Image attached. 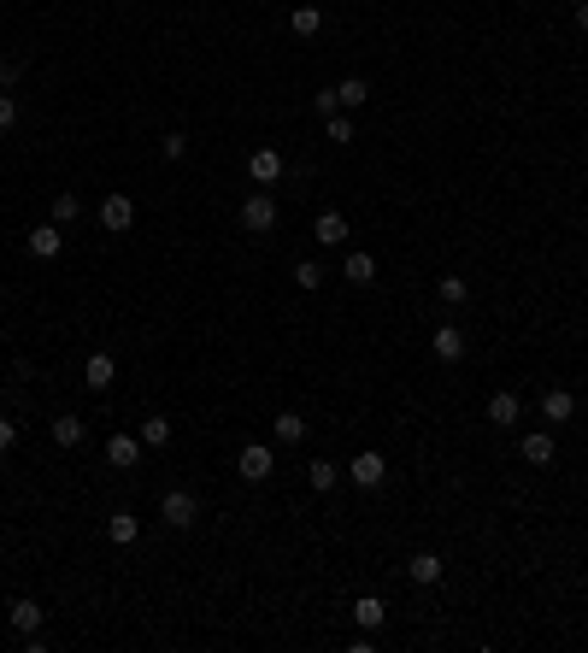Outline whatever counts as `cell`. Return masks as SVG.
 Returning a JSON list of instances; mask_svg holds the SVG:
<instances>
[{"mask_svg": "<svg viewBox=\"0 0 588 653\" xmlns=\"http://www.w3.org/2000/svg\"><path fill=\"white\" fill-rule=\"evenodd\" d=\"M6 612H13V630H18V636H36V630L47 624V612L36 607V600H13Z\"/></svg>", "mask_w": 588, "mask_h": 653, "instance_id": "cell-17", "label": "cell"}, {"mask_svg": "<svg viewBox=\"0 0 588 653\" xmlns=\"http://www.w3.org/2000/svg\"><path fill=\"white\" fill-rule=\"evenodd\" d=\"M241 230H248V236H271V230H277V195H271V188H253V195L241 200Z\"/></svg>", "mask_w": 588, "mask_h": 653, "instance_id": "cell-1", "label": "cell"}, {"mask_svg": "<svg viewBox=\"0 0 588 653\" xmlns=\"http://www.w3.org/2000/svg\"><path fill=\"white\" fill-rule=\"evenodd\" d=\"M271 436H277L282 448H294V441H307V418H300V412H277V418H271Z\"/></svg>", "mask_w": 588, "mask_h": 653, "instance_id": "cell-19", "label": "cell"}, {"mask_svg": "<svg viewBox=\"0 0 588 653\" xmlns=\"http://www.w3.org/2000/svg\"><path fill=\"white\" fill-rule=\"evenodd\" d=\"M489 424H494V430H512V424H524V400L512 395V389L489 395Z\"/></svg>", "mask_w": 588, "mask_h": 653, "instance_id": "cell-7", "label": "cell"}, {"mask_svg": "<svg viewBox=\"0 0 588 653\" xmlns=\"http://www.w3.org/2000/svg\"><path fill=\"white\" fill-rule=\"evenodd\" d=\"M312 242H318V247H341V242H348V218H341V213H318Z\"/></svg>", "mask_w": 588, "mask_h": 653, "instance_id": "cell-12", "label": "cell"}, {"mask_svg": "<svg viewBox=\"0 0 588 653\" xmlns=\"http://www.w3.org/2000/svg\"><path fill=\"white\" fill-rule=\"evenodd\" d=\"M294 289H323V265L318 259H300V265H294Z\"/></svg>", "mask_w": 588, "mask_h": 653, "instance_id": "cell-29", "label": "cell"}, {"mask_svg": "<svg viewBox=\"0 0 588 653\" xmlns=\"http://www.w3.org/2000/svg\"><path fill=\"white\" fill-rule=\"evenodd\" d=\"M77 213H83V200L71 195V188H59V195H54V224L65 230V224H71V218H77Z\"/></svg>", "mask_w": 588, "mask_h": 653, "instance_id": "cell-26", "label": "cell"}, {"mask_svg": "<svg viewBox=\"0 0 588 653\" xmlns=\"http://www.w3.org/2000/svg\"><path fill=\"white\" fill-rule=\"evenodd\" d=\"M289 29H294V36H318V29H323V13L312 6V0H294V13H289Z\"/></svg>", "mask_w": 588, "mask_h": 653, "instance_id": "cell-21", "label": "cell"}, {"mask_svg": "<svg viewBox=\"0 0 588 653\" xmlns=\"http://www.w3.org/2000/svg\"><path fill=\"white\" fill-rule=\"evenodd\" d=\"M83 383L95 389V395H106V389L118 383V365H113V354H88V365H83Z\"/></svg>", "mask_w": 588, "mask_h": 653, "instance_id": "cell-11", "label": "cell"}, {"mask_svg": "<svg viewBox=\"0 0 588 653\" xmlns=\"http://www.w3.org/2000/svg\"><path fill=\"white\" fill-rule=\"evenodd\" d=\"M136 536H141L136 512H113V518H106V541H113V548H130Z\"/></svg>", "mask_w": 588, "mask_h": 653, "instance_id": "cell-22", "label": "cell"}, {"mask_svg": "<svg viewBox=\"0 0 588 653\" xmlns=\"http://www.w3.org/2000/svg\"><path fill=\"white\" fill-rule=\"evenodd\" d=\"M341 277H348L353 289L377 283V259H371V254H348V259H341Z\"/></svg>", "mask_w": 588, "mask_h": 653, "instance_id": "cell-20", "label": "cell"}, {"mask_svg": "<svg viewBox=\"0 0 588 653\" xmlns=\"http://www.w3.org/2000/svg\"><path fill=\"white\" fill-rule=\"evenodd\" d=\"M312 106H318L323 118H330V113H341V100H336V88H323V95H312Z\"/></svg>", "mask_w": 588, "mask_h": 653, "instance_id": "cell-34", "label": "cell"}, {"mask_svg": "<svg viewBox=\"0 0 588 653\" xmlns=\"http://www.w3.org/2000/svg\"><path fill=\"white\" fill-rule=\"evenodd\" d=\"M336 100H341V113H353V106H365V100H371V83H365V77H341Z\"/></svg>", "mask_w": 588, "mask_h": 653, "instance_id": "cell-23", "label": "cell"}, {"mask_svg": "<svg viewBox=\"0 0 588 653\" xmlns=\"http://www.w3.org/2000/svg\"><path fill=\"white\" fill-rule=\"evenodd\" d=\"M100 224L113 230V236H124V230L136 224V200H130V195H106V200H100Z\"/></svg>", "mask_w": 588, "mask_h": 653, "instance_id": "cell-5", "label": "cell"}, {"mask_svg": "<svg viewBox=\"0 0 588 653\" xmlns=\"http://www.w3.org/2000/svg\"><path fill=\"white\" fill-rule=\"evenodd\" d=\"M159 154H165V159H182V154H189V136H182V130H171L165 142H159Z\"/></svg>", "mask_w": 588, "mask_h": 653, "instance_id": "cell-32", "label": "cell"}, {"mask_svg": "<svg viewBox=\"0 0 588 653\" xmlns=\"http://www.w3.org/2000/svg\"><path fill=\"white\" fill-rule=\"evenodd\" d=\"M18 118H24V106H18V95L6 88V95H0V136H6V130H18Z\"/></svg>", "mask_w": 588, "mask_h": 653, "instance_id": "cell-30", "label": "cell"}, {"mask_svg": "<svg viewBox=\"0 0 588 653\" xmlns=\"http://www.w3.org/2000/svg\"><path fill=\"white\" fill-rule=\"evenodd\" d=\"M312 6H318V0H312Z\"/></svg>", "mask_w": 588, "mask_h": 653, "instance_id": "cell-36", "label": "cell"}, {"mask_svg": "<svg viewBox=\"0 0 588 653\" xmlns=\"http://www.w3.org/2000/svg\"><path fill=\"white\" fill-rule=\"evenodd\" d=\"M236 465H241V477H248V483H265L271 471H277V454H271L265 441H248V448H241V459H236Z\"/></svg>", "mask_w": 588, "mask_h": 653, "instance_id": "cell-4", "label": "cell"}, {"mask_svg": "<svg viewBox=\"0 0 588 653\" xmlns=\"http://www.w3.org/2000/svg\"><path fill=\"white\" fill-rule=\"evenodd\" d=\"M348 477H353L359 489H382V483H389V459H382L377 448H365V454H353Z\"/></svg>", "mask_w": 588, "mask_h": 653, "instance_id": "cell-3", "label": "cell"}, {"mask_svg": "<svg viewBox=\"0 0 588 653\" xmlns=\"http://www.w3.org/2000/svg\"><path fill=\"white\" fill-rule=\"evenodd\" d=\"M353 624H359V630H382V624H389V607H382L377 595H359V600H353Z\"/></svg>", "mask_w": 588, "mask_h": 653, "instance_id": "cell-15", "label": "cell"}, {"mask_svg": "<svg viewBox=\"0 0 588 653\" xmlns=\"http://www.w3.org/2000/svg\"><path fill=\"white\" fill-rule=\"evenodd\" d=\"M159 518H165L171 530H195L200 524V500L189 495V489H171V495L159 500Z\"/></svg>", "mask_w": 588, "mask_h": 653, "instance_id": "cell-2", "label": "cell"}, {"mask_svg": "<svg viewBox=\"0 0 588 653\" xmlns=\"http://www.w3.org/2000/svg\"><path fill=\"white\" fill-rule=\"evenodd\" d=\"M59 247H65V236H59V224H54V218L29 230V254H36V259H59Z\"/></svg>", "mask_w": 588, "mask_h": 653, "instance_id": "cell-13", "label": "cell"}, {"mask_svg": "<svg viewBox=\"0 0 588 653\" xmlns=\"http://www.w3.org/2000/svg\"><path fill=\"white\" fill-rule=\"evenodd\" d=\"M248 177L259 188H271L282 177V154H277V147H253V154H248Z\"/></svg>", "mask_w": 588, "mask_h": 653, "instance_id": "cell-6", "label": "cell"}, {"mask_svg": "<svg viewBox=\"0 0 588 653\" xmlns=\"http://www.w3.org/2000/svg\"><path fill=\"white\" fill-rule=\"evenodd\" d=\"M323 142H341V147L353 142V124H348V113H330V118H323Z\"/></svg>", "mask_w": 588, "mask_h": 653, "instance_id": "cell-28", "label": "cell"}, {"mask_svg": "<svg viewBox=\"0 0 588 653\" xmlns=\"http://www.w3.org/2000/svg\"><path fill=\"white\" fill-rule=\"evenodd\" d=\"M435 359L441 365H459L465 359V330L459 324H435Z\"/></svg>", "mask_w": 588, "mask_h": 653, "instance_id": "cell-10", "label": "cell"}, {"mask_svg": "<svg viewBox=\"0 0 588 653\" xmlns=\"http://www.w3.org/2000/svg\"><path fill=\"white\" fill-rule=\"evenodd\" d=\"M336 477H341L336 459H312V465H307V483L318 489V495H330V489H336Z\"/></svg>", "mask_w": 588, "mask_h": 653, "instance_id": "cell-24", "label": "cell"}, {"mask_svg": "<svg viewBox=\"0 0 588 653\" xmlns=\"http://www.w3.org/2000/svg\"><path fill=\"white\" fill-rule=\"evenodd\" d=\"M47 430H54V448H77V441L88 436V424L77 418V412H59V418H54Z\"/></svg>", "mask_w": 588, "mask_h": 653, "instance_id": "cell-18", "label": "cell"}, {"mask_svg": "<svg viewBox=\"0 0 588 653\" xmlns=\"http://www.w3.org/2000/svg\"><path fill=\"white\" fill-rule=\"evenodd\" d=\"M106 459H113V471H136L141 465V436H106Z\"/></svg>", "mask_w": 588, "mask_h": 653, "instance_id": "cell-8", "label": "cell"}, {"mask_svg": "<svg viewBox=\"0 0 588 653\" xmlns=\"http://www.w3.org/2000/svg\"><path fill=\"white\" fill-rule=\"evenodd\" d=\"M518 454L530 459V465H553V454H559V448H553V436H547V430H530V436L518 441Z\"/></svg>", "mask_w": 588, "mask_h": 653, "instance_id": "cell-16", "label": "cell"}, {"mask_svg": "<svg viewBox=\"0 0 588 653\" xmlns=\"http://www.w3.org/2000/svg\"><path fill=\"white\" fill-rule=\"evenodd\" d=\"M542 418H547V424H571V418H576V395H571V389H547V395H542Z\"/></svg>", "mask_w": 588, "mask_h": 653, "instance_id": "cell-9", "label": "cell"}, {"mask_svg": "<svg viewBox=\"0 0 588 653\" xmlns=\"http://www.w3.org/2000/svg\"><path fill=\"white\" fill-rule=\"evenodd\" d=\"M435 295L448 300V306H465V300H471V283H465V277H441V283H435Z\"/></svg>", "mask_w": 588, "mask_h": 653, "instance_id": "cell-27", "label": "cell"}, {"mask_svg": "<svg viewBox=\"0 0 588 653\" xmlns=\"http://www.w3.org/2000/svg\"><path fill=\"white\" fill-rule=\"evenodd\" d=\"M441 571H448V565H441V559H435L430 548H424V554H412V559H407V577L418 582V589H430V582H441Z\"/></svg>", "mask_w": 588, "mask_h": 653, "instance_id": "cell-14", "label": "cell"}, {"mask_svg": "<svg viewBox=\"0 0 588 653\" xmlns=\"http://www.w3.org/2000/svg\"><path fill=\"white\" fill-rule=\"evenodd\" d=\"M136 436H141V448H154V454H159V448L171 441V418H159V412H154V418H141Z\"/></svg>", "mask_w": 588, "mask_h": 653, "instance_id": "cell-25", "label": "cell"}, {"mask_svg": "<svg viewBox=\"0 0 588 653\" xmlns=\"http://www.w3.org/2000/svg\"><path fill=\"white\" fill-rule=\"evenodd\" d=\"M13 448H18V424H13V418H0V454H13Z\"/></svg>", "mask_w": 588, "mask_h": 653, "instance_id": "cell-33", "label": "cell"}, {"mask_svg": "<svg viewBox=\"0 0 588 653\" xmlns=\"http://www.w3.org/2000/svg\"><path fill=\"white\" fill-rule=\"evenodd\" d=\"M576 29H583V36H588V0H583V6H576Z\"/></svg>", "mask_w": 588, "mask_h": 653, "instance_id": "cell-35", "label": "cell"}, {"mask_svg": "<svg viewBox=\"0 0 588 653\" xmlns=\"http://www.w3.org/2000/svg\"><path fill=\"white\" fill-rule=\"evenodd\" d=\"M18 77H24V59H13V54H0V88H13Z\"/></svg>", "mask_w": 588, "mask_h": 653, "instance_id": "cell-31", "label": "cell"}]
</instances>
